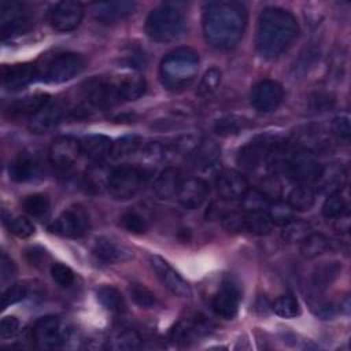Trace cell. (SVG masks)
Masks as SVG:
<instances>
[{
	"instance_id": "6da1fadb",
	"label": "cell",
	"mask_w": 351,
	"mask_h": 351,
	"mask_svg": "<svg viewBox=\"0 0 351 351\" xmlns=\"http://www.w3.org/2000/svg\"><path fill=\"white\" fill-rule=\"evenodd\" d=\"M247 11L237 1H210L203 12V34L215 49H232L243 38Z\"/></svg>"
},
{
	"instance_id": "7a4b0ae2",
	"label": "cell",
	"mask_w": 351,
	"mask_h": 351,
	"mask_svg": "<svg viewBox=\"0 0 351 351\" xmlns=\"http://www.w3.org/2000/svg\"><path fill=\"white\" fill-rule=\"evenodd\" d=\"M299 33L296 18L280 7L262 10L256 27V49L267 59L280 56L288 49Z\"/></svg>"
},
{
	"instance_id": "3957f363",
	"label": "cell",
	"mask_w": 351,
	"mask_h": 351,
	"mask_svg": "<svg viewBox=\"0 0 351 351\" xmlns=\"http://www.w3.org/2000/svg\"><path fill=\"white\" fill-rule=\"evenodd\" d=\"M145 88V80L138 74L101 77L90 84L88 99L93 107L107 110L123 101L138 99L144 95Z\"/></svg>"
},
{
	"instance_id": "277c9868",
	"label": "cell",
	"mask_w": 351,
	"mask_h": 351,
	"mask_svg": "<svg viewBox=\"0 0 351 351\" xmlns=\"http://www.w3.org/2000/svg\"><path fill=\"white\" fill-rule=\"evenodd\" d=\"M199 71V55L192 48L181 47L169 52L160 62L159 74L163 86L171 92L188 88Z\"/></svg>"
},
{
	"instance_id": "5b68a950",
	"label": "cell",
	"mask_w": 351,
	"mask_h": 351,
	"mask_svg": "<svg viewBox=\"0 0 351 351\" xmlns=\"http://www.w3.org/2000/svg\"><path fill=\"white\" fill-rule=\"evenodd\" d=\"M185 27V15L177 3H163L154 8L145 21L148 37L156 43H170L181 36Z\"/></svg>"
},
{
	"instance_id": "8992f818",
	"label": "cell",
	"mask_w": 351,
	"mask_h": 351,
	"mask_svg": "<svg viewBox=\"0 0 351 351\" xmlns=\"http://www.w3.org/2000/svg\"><path fill=\"white\" fill-rule=\"evenodd\" d=\"M151 171L133 165H121L110 170L107 191L117 200H126L136 196L147 184Z\"/></svg>"
},
{
	"instance_id": "52a82bcc",
	"label": "cell",
	"mask_w": 351,
	"mask_h": 351,
	"mask_svg": "<svg viewBox=\"0 0 351 351\" xmlns=\"http://www.w3.org/2000/svg\"><path fill=\"white\" fill-rule=\"evenodd\" d=\"M32 25V12L23 4L15 1L0 3V30L3 40L27 32Z\"/></svg>"
},
{
	"instance_id": "ba28073f",
	"label": "cell",
	"mask_w": 351,
	"mask_h": 351,
	"mask_svg": "<svg viewBox=\"0 0 351 351\" xmlns=\"http://www.w3.org/2000/svg\"><path fill=\"white\" fill-rule=\"evenodd\" d=\"M319 170L321 165L314 155L293 147L284 173L291 181L307 185L308 182L317 180Z\"/></svg>"
},
{
	"instance_id": "9c48e42d",
	"label": "cell",
	"mask_w": 351,
	"mask_h": 351,
	"mask_svg": "<svg viewBox=\"0 0 351 351\" xmlns=\"http://www.w3.org/2000/svg\"><path fill=\"white\" fill-rule=\"evenodd\" d=\"M67 337L63 321L55 315H45L36 321L32 329V340L40 348L60 347Z\"/></svg>"
},
{
	"instance_id": "30bf717a",
	"label": "cell",
	"mask_w": 351,
	"mask_h": 351,
	"mask_svg": "<svg viewBox=\"0 0 351 351\" xmlns=\"http://www.w3.org/2000/svg\"><path fill=\"white\" fill-rule=\"evenodd\" d=\"M85 67V59L74 52H62L52 56L44 71V77L49 82H66L80 74Z\"/></svg>"
},
{
	"instance_id": "8fae6325",
	"label": "cell",
	"mask_w": 351,
	"mask_h": 351,
	"mask_svg": "<svg viewBox=\"0 0 351 351\" xmlns=\"http://www.w3.org/2000/svg\"><path fill=\"white\" fill-rule=\"evenodd\" d=\"M295 145L311 155H324L333 149L330 134L315 123L304 125L295 132Z\"/></svg>"
},
{
	"instance_id": "7c38bea8",
	"label": "cell",
	"mask_w": 351,
	"mask_h": 351,
	"mask_svg": "<svg viewBox=\"0 0 351 351\" xmlns=\"http://www.w3.org/2000/svg\"><path fill=\"white\" fill-rule=\"evenodd\" d=\"M274 137L259 136L243 145L237 154V165L245 171H256L266 167L267 156L271 149Z\"/></svg>"
},
{
	"instance_id": "4fadbf2b",
	"label": "cell",
	"mask_w": 351,
	"mask_h": 351,
	"mask_svg": "<svg viewBox=\"0 0 351 351\" xmlns=\"http://www.w3.org/2000/svg\"><path fill=\"white\" fill-rule=\"evenodd\" d=\"M211 330L210 321L203 315H188L181 318L170 330V340L178 346L192 344L207 336Z\"/></svg>"
},
{
	"instance_id": "5bb4252c",
	"label": "cell",
	"mask_w": 351,
	"mask_h": 351,
	"mask_svg": "<svg viewBox=\"0 0 351 351\" xmlns=\"http://www.w3.org/2000/svg\"><path fill=\"white\" fill-rule=\"evenodd\" d=\"M89 228V217L80 206L66 208L51 225L49 230L63 237H80Z\"/></svg>"
},
{
	"instance_id": "9a60e30c",
	"label": "cell",
	"mask_w": 351,
	"mask_h": 351,
	"mask_svg": "<svg viewBox=\"0 0 351 351\" xmlns=\"http://www.w3.org/2000/svg\"><path fill=\"white\" fill-rule=\"evenodd\" d=\"M149 265L155 271L160 282L176 296L178 298H191L192 289L189 284L178 274V271L163 258L158 255L149 256Z\"/></svg>"
},
{
	"instance_id": "2e32d148",
	"label": "cell",
	"mask_w": 351,
	"mask_h": 351,
	"mask_svg": "<svg viewBox=\"0 0 351 351\" xmlns=\"http://www.w3.org/2000/svg\"><path fill=\"white\" fill-rule=\"evenodd\" d=\"M84 18V5L80 1L63 0L55 4L49 12V25L56 32L74 30Z\"/></svg>"
},
{
	"instance_id": "e0dca14e",
	"label": "cell",
	"mask_w": 351,
	"mask_h": 351,
	"mask_svg": "<svg viewBox=\"0 0 351 351\" xmlns=\"http://www.w3.org/2000/svg\"><path fill=\"white\" fill-rule=\"evenodd\" d=\"M81 154V141L71 136H59L49 145L48 159L55 167L66 170L77 162Z\"/></svg>"
},
{
	"instance_id": "ac0fdd59",
	"label": "cell",
	"mask_w": 351,
	"mask_h": 351,
	"mask_svg": "<svg viewBox=\"0 0 351 351\" xmlns=\"http://www.w3.org/2000/svg\"><path fill=\"white\" fill-rule=\"evenodd\" d=\"M284 99L282 86L274 80H262L251 90V104L259 112L274 111Z\"/></svg>"
},
{
	"instance_id": "d6986e66",
	"label": "cell",
	"mask_w": 351,
	"mask_h": 351,
	"mask_svg": "<svg viewBox=\"0 0 351 351\" xmlns=\"http://www.w3.org/2000/svg\"><path fill=\"white\" fill-rule=\"evenodd\" d=\"M219 196L225 200H239L247 193L248 182L245 177L236 170H222L215 181Z\"/></svg>"
},
{
	"instance_id": "ffe728a7",
	"label": "cell",
	"mask_w": 351,
	"mask_h": 351,
	"mask_svg": "<svg viewBox=\"0 0 351 351\" xmlns=\"http://www.w3.org/2000/svg\"><path fill=\"white\" fill-rule=\"evenodd\" d=\"M136 3L129 0L99 1L92 5L93 16L101 23H114L132 15L136 10Z\"/></svg>"
},
{
	"instance_id": "44dd1931",
	"label": "cell",
	"mask_w": 351,
	"mask_h": 351,
	"mask_svg": "<svg viewBox=\"0 0 351 351\" xmlns=\"http://www.w3.org/2000/svg\"><path fill=\"white\" fill-rule=\"evenodd\" d=\"M315 182L321 193H339L347 184V169L344 167V165L336 162L321 166Z\"/></svg>"
},
{
	"instance_id": "7402d4cb",
	"label": "cell",
	"mask_w": 351,
	"mask_h": 351,
	"mask_svg": "<svg viewBox=\"0 0 351 351\" xmlns=\"http://www.w3.org/2000/svg\"><path fill=\"white\" fill-rule=\"evenodd\" d=\"M240 292L233 284H223L213 296L211 307L214 313L225 319H232L236 317L239 310Z\"/></svg>"
},
{
	"instance_id": "603a6c76",
	"label": "cell",
	"mask_w": 351,
	"mask_h": 351,
	"mask_svg": "<svg viewBox=\"0 0 351 351\" xmlns=\"http://www.w3.org/2000/svg\"><path fill=\"white\" fill-rule=\"evenodd\" d=\"M208 191V185L204 180L197 177L188 178L181 182V186L177 193L178 202L184 208L195 210L204 203Z\"/></svg>"
},
{
	"instance_id": "cb8c5ba5",
	"label": "cell",
	"mask_w": 351,
	"mask_h": 351,
	"mask_svg": "<svg viewBox=\"0 0 351 351\" xmlns=\"http://www.w3.org/2000/svg\"><path fill=\"white\" fill-rule=\"evenodd\" d=\"M219 145L214 140L203 138L188 152L186 163L195 170H202L213 166L219 159Z\"/></svg>"
},
{
	"instance_id": "d4e9b609",
	"label": "cell",
	"mask_w": 351,
	"mask_h": 351,
	"mask_svg": "<svg viewBox=\"0 0 351 351\" xmlns=\"http://www.w3.org/2000/svg\"><path fill=\"white\" fill-rule=\"evenodd\" d=\"M36 77L37 69L32 63H16L1 69L3 85L10 90H16L29 85Z\"/></svg>"
},
{
	"instance_id": "484cf974",
	"label": "cell",
	"mask_w": 351,
	"mask_h": 351,
	"mask_svg": "<svg viewBox=\"0 0 351 351\" xmlns=\"http://www.w3.org/2000/svg\"><path fill=\"white\" fill-rule=\"evenodd\" d=\"M92 251L93 255L104 263H121L133 256L129 248L115 243L106 236H100L95 240Z\"/></svg>"
},
{
	"instance_id": "4316f807",
	"label": "cell",
	"mask_w": 351,
	"mask_h": 351,
	"mask_svg": "<svg viewBox=\"0 0 351 351\" xmlns=\"http://www.w3.org/2000/svg\"><path fill=\"white\" fill-rule=\"evenodd\" d=\"M49 103V96L47 93H34L12 100L5 107V114L10 118H25L33 117L44 106Z\"/></svg>"
},
{
	"instance_id": "83f0119b",
	"label": "cell",
	"mask_w": 351,
	"mask_h": 351,
	"mask_svg": "<svg viewBox=\"0 0 351 351\" xmlns=\"http://www.w3.org/2000/svg\"><path fill=\"white\" fill-rule=\"evenodd\" d=\"M63 117V108L59 104L48 103L33 117H30L27 128L34 134H43L52 130L60 122Z\"/></svg>"
},
{
	"instance_id": "f1b7e54d",
	"label": "cell",
	"mask_w": 351,
	"mask_h": 351,
	"mask_svg": "<svg viewBox=\"0 0 351 351\" xmlns=\"http://www.w3.org/2000/svg\"><path fill=\"white\" fill-rule=\"evenodd\" d=\"M181 182L182 181H181L180 170L177 167L167 166L155 178L154 192L162 200L171 199L178 193Z\"/></svg>"
},
{
	"instance_id": "f546056e",
	"label": "cell",
	"mask_w": 351,
	"mask_h": 351,
	"mask_svg": "<svg viewBox=\"0 0 351 351\" xmlns=\"http://www.w3.org/2000/svg\"><path fill=\"white\" fill-rule=\"evenodd\" d=\"M111 144H112V141L107 136L89 134L82 138L81 149L86 158H89L90 160H93L96 163H100L107 156L110 158Z\"/></svg>"
},
{
	"instance_id": "4dcf8cb0",
	"label": "cell",
	"mask_w": 351,
	"mask_h": 351,
	"mask_svg": "<svg viewBox=\"0 0 351 351\" xmlns=\"http://www.w3.org/2000/svg\"><path fill=\"white\" fill-rule=\"evenodd\" d=\"M38 173V166L27 155H19L15 160L11 162L8 167L10 178L15 182H25L33 180Z\"/></svg>"
},
{
	"instance_id": "1f68e13d",
	"label": "cell",
	"mask_w": 351,
	"mask_h": 351,
	"mask_svg": "<svg viewBox=\"0 0 351 351\" xmlns=\"http://www.w3.org/2000/svg\"><path fill=\"white\" fill-rule=\"evenodd\" d=\"M315 193L311 186L299 184L293 186L287 196V203L293 211H307L314 206Z\"/></svg>"
},
{
	"instance_id": "d6a6232c",
	"label": "cell",
	"mask_w": 351,
	"mask_h": 351,
	"mask_svg": "<svg viewBox=\"0 0 351 351\" xmlns=\"http://www.w3.org/2000/svg\"><path fill=\"white\" fill-rule=\"evenodd\" d=\"M141 147V138L136 134H128L123 136L111 144L110 158L112 160H125L133 155H136L140 151Z\"/></svg>"
},
{
	"instance_id": "836d02e7",
	"label": "cell",
	"mask_w": 351,
	"mask_h": 351,
	"mask_svg": "<svg viewBox=\"0 0 351 351\" xmlns=\"http://www.w3.org/2000/svg\"><path fill=\"white\" fill-rule=\"evenodd\" d=\"M251 126V122L240 115H225L215 121L213 130L221 136V137H229L239 134L240 132L248 129Z\"/></svg>"
},
{
	"instance_id": "e575fe53",
	"label": "cell",
	"mask_w": 351,
	"mask_h": 351,
	"mask_svg": "<svg viewBox=\"0 0 351 351\" xmlns=\"http://www.w3.org/2000/svg\"><path fill=\"white\" fill-rule=\"evenodd\" d=\"M141 346H143L141 335L136 329L123 328L108 340L107 347L111 350L123 351V350H137Z\"/></svg>"
},
{
	"instance_id": "d590c367",
	"label": "cell",
	"mask_w": 351,
	"mask_h": 351,
	"mask_svg": "<svg viewBox=\"0 0 351 351\" xmlns=\"http://www.w3.org/2000/svg\"><path fill=\"white\" fill-rule=\"evenodd\" d=\"M99 303L112 314H121L125 311V300L121 292L111 285H101L96 291Z\"/></svg>"
},
{
	"instance_id": "8d00e7d4",
	"label": "cell",
	"mask_w": 351,
	"mask_h": 351,
	"mask_svg": "<svg viewBox=\"0 0 351 351\" xmlns=\"http://www.w3.org/2000/svg\"><path fill=\"white\" fill-rule=\"evenodd\" d=\"M245 229L258 236L269 234L274 226L267 210H256L244 213Z\"/></svg>"
},
{
	"instance_id": "74e56055",
	"label": "cell",
	"mask_w": 351,
	"mask_h": 351,
	"mask_svg": "<svg viewBox=\"0 0 351 351\" xmlns=\"http://www.w3.org/2000/svg\"><path fill=\"white\" fill-rule=\"evenodd\" d=\"M311 233L310 225L299 218H291L288 222L282 225L281 239L287 244L302 243Z\"/></svg>"
},
{
	"instance_id": "f35d334b",
	"label": "cell",
	"mask_w": 351,
	"mask_h": 351,
	"mask_svg": "<svg viewBox=\"0 0 351 351\" xmlns=\"http://www.w3.org/2000/svg\"><path fill=\"white\" fill-rule=\"evenodd\" d=\"M330 248V240L321 233H310L300 245V252L304 258L313 259L325 254Z\"/></svg>"
},
{
	"instance_id": "ab89813d",
	"label": "cell",
	"mask_w": 351,
	"mask_h": 351,
	"mask_svg": "<svg viewBox=\"0 0 351 351\" xmlns=\"http://www.w3.org/2000/svg\"><path fill=\"white\" fill-rule=\"evenodd\" d=\"M22 208L34 218L45 217L51 208V200L44 193L27 195L22 200Z\"/></svg>"
},
{
	"instance_id": "60d3db41",
	"label": "cell",
	"mask_w": 351,
	"mask_h": 351,
	"mask_svg": "<svg viewBox=\"0 0 351 351\" xmlns=\"http://www.w3.org/2000/svg\"><path fill=\"white\" fill-rule=\"evenodd\" d=\"M340 269H341V265H339L337 262L325 263V265L317 267L313 274V285L317 289L328 288L335 281L337 274L340 273Z\"/></svg>"
},
{
	"instance_id": "b9f144b4",
	"label": "cell",
	"mask_w": 351,
	"mask_h": 351,
	"mask_svg": "<svg viewBox=\"0 0 351 351\" xmlns=\"http://www.w3.org/2000/svg\"><path fill=\"white\" fill-rule=\"evenodd\" d=\"M348 213V206L346 197L339 192V193H332L328 195L322 204V214L328 219H336L344 214Z\"/></svg>"
},
{
	"instance_id": "7bdbcfd3",
	"label": "cell",
	"mask_w": 351,
	"mask_h": 351,
	"mask_svg": "<svg viewBox=\"0 0 351 351\" xmlns=\"http://www.w3.org/2000/svg\"><path fill=\"white\" fill-rule=\"evenodd\" d=\"M273 311L282 318H295L296 315L300 314V306L296 298L292 295H282L278 296L271 306Z\"/></svg>"
},
{
	"instance_id": "ee69618b",
	"label": "cell",
	"mask_w": 351,
	"mask_h": 351,
	"mask_svg": "<svg viewBox=\"0 0 351 351\" xmlns=\"http://www.w3.org/2000/svg\"><path fill=\"white\" fill-rule=\"evenodd\" d=\"M119 226L133 234H143L148 230V222L147 219L136 213V211H128L121 215L119 218Z\"/></svg>"
},
{
	"instance_id": "f6af8a7d",
	"label": "cell",
	"mask_w": 351,
	"mask_h": 351,
	"mask_svg": "<svg viewBox=\"0 0 351 351\" xmlns=\"http://www.w3.org/2000/svg\"><path fill=\"white\" fill-rule=\"evenodd\" d=\"M287 186L284 180L278 176V174H271L269 177H266L262 181L261 185V191L262 193L270 200H281L284 197V192H285Z\"/></svg>"
},
{
	"instance_id": "bcb514c9",
	"label": "cell",
	"mask_w": 351,
	"mask_h": 351,
	"mask_svg": "<svg viewBox=\"0 0 351 351\" xmlns=\"http://www.w3.org/2000/svg\"><path fill=\"white\" fill-rule=\"evenodd\" d=\"M221 80H222V74L218 69H215V67L208 69L199 82L197 95L203 96V97L211 96L219 88Z\"/></svg>"
},
{
	"instance_id": "7dc6e473",
	"label": "cell",
	"mask_w": 351,
	"mask_h": 351,
	"mask_svg": "<svg viewBox=\"0 0 351 351\" xmlns=\"http://www.w3.org/2000/svg\"><path fill=\"white\" fill-rule=\"evenodd\" d=\"M129 293L132 300L141 308H151L156 304V298L154 292L143 284H130Z\"/></svg>"
},
{
	"instance_id": "c3c4849f",
	"label": "cell",
	"mask_w": 351,
	"mask_h": 351,
	"mask_svg": "<svg viewBox=\"0 0 351 351\" xmlns=\"http://www.w3.org/2000/svg\"><path fill=\"white\" fill-rule=\"evenodd\" d=\"M269 204H270V200L262 193L261 189H248L243 197L244 213L256 211V210H267Z\"/></svg>"
},
{
	"instance_id": "681fc988",
	"label": "cell",
	"mask_w": 351,
	"mask_h": 351,
	"mask_svg": "<svg viewBox=\"0 0 351 351\" xmlns=\"http://www.w3.org/2000/svg\"><path fill=\"white\" fill-rule=\"evenodd\" d=\"M292 208L289 207V204L287 202L281 200H273L269 204L267 213L273 221V223L276 225H284L285 222H288L292 218Z\"/></svg>"
},
{
	"instance_id": "f907efd6",
	"label": "cell",
	"mask_w": 351,
	"mask_h": 351,
	"mask_svg": "<svg viewBox=\"0 0 351 351\" xmlns=\"http://www.w3.org/2000/svg\"><path fill=\"white\" fill-rule=\"evenodd\" d=\"M221 223H222V228L226 232L239 233V232L245 229L244 213H240V211H236V210H228L221 217Z\"/></svg>"
},
{
	"instance_id": "816d5d0a",
	"label": "cell",
	"mask_w": 351,
	"mask_h": 351,
	"mask_svg": "<svg viewBox=\"0 0 351 351\" xmlns=\"http://www.w3.org/2000/svg\"><path fill=\"white\" fill-rule=\"evenodd\" d=\"M51 276L55 280V282L63 288L70 287L75 278L74 271L63 263H53L51 266Z\"/></svg>"
},
{
	"instance_id": "f5cc1de1",
	"label": "cell",
	"mask_w": 351,
	"mask_h": 351,
	"mask_svg": "<svg viewBox=\"0 0 351 351\" xmlns=\"http://www.w3.org/2000/svg\"><path fill=\"white\" fill-rule=\"evenodd\" d=\"M10 232L19 239H27L34 234V225L25 217H16L10 221Z\"/></svg>"
},
{
	"instance_id": "db71d44e",
	"label": "cell",
	"mask_w": 351,
	"mask_h": 351,
	"mask_svg": "<svg viewBox=\"0 0 351 351\" xmlns=\"http://www.w3.org/2000/svg\"><path fill=\"white\" fill-rule=\"evenodd\" d=\"M27 295V289L23 284L11 285L1 296V308H7L11 304H15L25 299Z\"/></svg>"
},
{
	"instance_id": "11a10c76",
	"label": "cell",
	"mask_w": 351,
	"mask_h": 351,
	"mask_svg": "<svg viewBox=\"0 0 351 351\" xmlns=\"http://www.w3.org/2000/svg\"><path fill=\"white\" fill-rule=\"evenodd\" d=\"M330 130L332 133L337 137V138H343L347 140L351 134V126H350V119L344 115L336 117L333 118L332 123H330Z\"/></svg>"
},
{
	"instance_id": "9f6ffc18",
	"label": "cell",
	"mask_w": 351,
	"mask_h": 351,
	"mask_svg": "<svg viewBox=\"0 0 351 351\" xmlns=\"http://www.w3.org/2000/svg\"><path fill=\"white\" fill-rule=\"evenodd\" d=\"M18 329H19V321L12 315L4 317L0 322V336L3 339H8L14 336L18 332Z\"/></svg>"
},
{
	"instance_id": "6f0895ef",
	"label": "cell",
	"mask_w": 351,
	"mask_h": 351,
	"mask_svg": "<svg viewBox=\"0 0 351 351\" xmlns=\"http://www.w3.org/2000/svg\"><path fill=\"white\" fill-rule=\"evenodd\" d=\"M15 274H16L15 263L11 261V258H8L3 252L1 258H0V277H1V281L5 282V281L11 280Z\"/></svg>"
}]
</instances>
